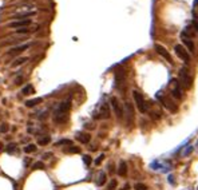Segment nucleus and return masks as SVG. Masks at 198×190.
<instances>
[{
	"label": "nucleus",
	"mask_w": 198,
	"mask_h": 190,
	"mask_svg": "<svg viewBox=\"0 0 198 190\" xmlns=\"http://www.w3.org/2000/svg\"><path fill=\"white\" fill-rule=\"evenodd\" d=\"M27 48H28V44L20 46V47H18V48H14V50H11V52H10V54H16V52H19V51H23V50H27Z\"/></svg>",
	"instance_id": "4be33fe9"
},
{
	"label": "nucleus",
	"mask_w": 198,
	"mask_h": 190,
	"mask_svg": "<svg viewBox=\"0 0 198 190\" xmlns=\"http://www.w3.org/2000/svg\"><path fill=\"white\" fill-rule=\"evenodd\" d=\"M135 190H146V185H143V183H135Z\"/></svg>",
	"instance_id": "a878e982"
},
{
	"label": "nucleus",
	"mask_w": 198,
	"mask_h": 190,
	"mask_svg": "<svg viewBox=\"0 0 198 190\" xmlns=\"http://www.w3.org/2000/svg\"><path fill=\"white\" fill-rule=\"evenodd\" d=\"M179 79H181V83L184 87H190L191 83H193V78L189 74V71L186 68H181V72H179Z\"/></svg>",
	"instance_id": "39448f33"
},
{
	"label": "nucleus",
	"mask_w": 198,
	"mask_h": 190,
	"mask_svg": "<svg viewBox=\"0 0 198 190\" xmlns=\"http://www.w3.org/2000/svg\"><path fill=\"white\" fill-rule=\"evenodd\" d=\"M133 96H134V101H135V105H137L138 110L141 111L142 114H145L147 111V105H146V102H145L143 95L135 90V91H133Z\"/></svg>",
	"instance_id": "f03ea898"
},
{
	"label": "nucleus",
	"mask_w": 198,
	"mask_h": 190,
	"mask_svg": "<svg viewBox=\"0 0 198 190\" xmlns=\"http://www.w3.org/2000/svg\"><path fill=\"white\" fill-rule=\"evenodd\" d=\"M193 27H194V30H196V34H198V21L197 20H193Z\"/></svg>",
	"instance_id": "2f4dec72"
},
{
	"label": "nucleus",
	"mask_w": 198,
	"mask_h": 190,
	"mask_svg": "<svg viewBox=\"0 0 198 190\" xmlns=\"http://www.w3.org/2000/svg\"><path fill=\"white\" fill-rule=\"evenodd\" d=\"M21 92H23V95H31V94H34V87H32V85L24 86L23 90H21Z\"/></svg>",
	"instance_id": "a211bd4d"
},
{
	"label": "nucleus",
	"mask_w": 198,
	"mask_h": 190,
	"mask_svg": "<svg viewBox=\"0 0 198 190\" xmlns=\"http://www.w3.org/2000/svg\"><path fill=\"white\" fill-rule=\"evenodd\" d=\"M194 14H198V0H196V8H194Z\"/></svg>",
	"instance_id": "72a5a7b5"
},
{
	"label": "nucleus",
	"mask_w": 198,
	"mask_h": 190,
	"mask_svg": "<svg viewBox=\"0 0 198 190\" xmlns=\"http://www.w3.org/2000/svg\"><path fill=\"white\" fill-rule=\"evenodd\" d=\"M15 150H16V145L15 143H11V145L7 146V153H14Z\"/></svg>",
	"instance_id": "393cba45"
},
{
	"label": "nucleus",
	"mask_w": 198,
	"mask_h": 190,
	"mask_svg": "<svg viewBox=\"0 0 198 190\" xmlns=\"http://www.w3.org/2000/svg\"><path fill=\"white\" fill-rule=\"evenodd\" d=\"M20 82H23V78H21V76H19L16 79V85H20Z\"/></svg>",
	"instance_id": "f704fd0d"
},
{
	"label": "nucleus",
	"mask_w": 198,
	"mask_h": 190,
	"mask_svg": "<svg viewBox=\"0 0 198 190\" xmlns=\"http://www.w3.org/2000/svg\"><path fill=\"white\" fill-rule=\"evenodd\" d=\"M31 24V20L30 19H21V20H16V21H12L10 24L11 27L14 28H23V27H27Z\"/></svg>",
	"instance_id": "9b49d317"
},
{
	"label": "nucleus",
	"mask_w": 198,
	"mask_h": 190,
	"mask_svg": "<svg viewBox=\"0 0 198 190\" xmlns=\"http://www.w3.org/2000/svg\"><path fill=\"white\" fill-rule=\"evenodd\" d=\"M181 40H182V43H184L185 48H187V51H190L191 54H194V52H196V46H194L193 40H191V38H189V36L185 32L181 34Z\"/></svg>",
	"instance_id": "0eeeda50"
},
{
	"label": "nucleus",
	"mask_w": 198,
	"mask_h": 190,
	"mask_svg": "<svg viewBox=\"0 0 198 190\" xmlns=\"http://www.w3.org/2000/svg\"><path fill=\"white\" fill-rule=\"evenodd\" d=\"M171 95L174 98H177L178 101H181L184 98V91H182V86L178 80H173V85H171Z\"/></svg>",
	"instance_id": "423d86ee"
},
{
	"label": "nucleus",
	"mask_w": 198,
	"mask_h": 190,
	"mask_svg": "<svg viewBox=\"0 0 198 190\" xmlns=\"http://www.w3.org/2000/svg\"><path fill=\"white\" fill-rule=\"evenodd\" d=\"M103 159H104V155L101 154V155H99V157L97 158V159H95V165H97V166H98V165H101V162L103 161Z\"/></svg>",
	"instance_id": "c85d7f7f"
},
{
	"label": "nucleus",
	"mask_w": 198,
	"mask_h": 190,
	"mask_svg": "<svg viewBox=\"0 0 198 190\" xmlns=\"http://www.w3.org/2000/svg\"><path fill=\"white\" fill-rule=\"evenodd\" d=\"M174 51H175V55L181 59V60H184L185 63H189L190 62V54L187 52V50L184 47V46L181 44H177L174 47Z\"/></svg>",
	"instance_id": "20e7f679"
},
{
	"label": "nucleus",
	"mask_w": 198,
	"mask_h": 190,
	"mask_svg": "<svg viewBox=\"0 0 198 190\" xmlns=\"http://www.w3.org/2000/svg\"><path fill=\"white\" fill-rule=\"evenodd\" d=\"M27 60H28V58H19V59H16V60H15L14 66H20V64L26 63Z\"/></svg>",
	"instance_id": "b1692460"
},
{
	"label": "nucleus",
	"mask_w": 198,
	"mask_h": 190,
	"mask_svg": "<svg viewBox=\"0 0 198 190\" xmlns=\"http://www.w3.org/2000/svg\"><path fill=\"white\" fill-rule=\"evenodd\" d=\"M83 162L88 166V165L91 163V157H90V155H83Z\"/></svg>",
	"instance_id": "bb28decb"
},
{
	"label": "nucleus",
	"mask_w": 198,
	"mask_h": 190,
	"mask_svg": "<svg viewBox=\"0 0 198 190\" xmlns=\"http://www.w3.org/2000/svg\"><path fill=\"white\" fill-rule=\"evenodd\" d=\"M169 182L171 183V185H174V177L173 176H169Z\"/></svg>",
	"instance_id": "473e14b6"
},
{
	"label": "nucleus",
	"mask_w": 198,
	"mask_h": 190,
	"mask_svg": "<svg viewBox=\"0 0 198 190\" xmlns=\"http://www.w3.org/2000/svg\"><path fill=\"white\" fill-rule=\"evenodd\" d=\"M117 185H118V182H117V179H111L109 186H107V190H115Z\"/></svg>",
	"instance_id": "5701e85b"
},
{
	"label": "nucleus",
	"mask_w": 198,
	"mask_h": 190,
	"mask_svg": "<svg viewBox=\"0 0 198 190\" xmlns=\"http://www.w3.org/2000/svg\"><path fill=\"white\" fill-rule=\"evenodd\" d=\"M95 118H102V119H109L110 118V106L107 103H103L101 105V107H99L97 115H94Z\"/></svg>",
	"instance_id": "6e6552de"
},
{
	"label": "nucleus",
	"mask_w": 198,
	"mask_h": 190,
	"mask_svg": "<svg viewBox=\"0 0 198 190\" xmlns=\"http://www.w3.org/2000/svg\"><path fill=\"white\" fill-rule=\"evenodd\" d=\"M76 139L80 142V143H88L90 139H91V135H90L88 133H78V137H76Z\"/></svg>",
	"instance_id": "f8f14e48"
},
{
	"label": "nucleus",
	"mask_w": 198,
	"mask_h": 190,
	"mask_svg": "<svg viewBox=\"0 0 198 190\" xmlns=\"http://www.w3.org/2000/svg\"><path fill=\"white\" fill-rule=\"evenodd\" d=\"M63 151H64V153H69V154H78V153H80V147H76V146L70 145L69 147L64 149Z\"/></svg>",
	"instance_id": "2eb2a0df"
},
{
	"label": "nucleus",
	"mask_w": 198,
	"mask_h": 190,
	"mask_svg": "<svg viewBox=\"0 0 198 190\" xmlns=\"http://www.w3.org/2000/svg\"><path fill=\"white\" fill-rule=\"evenodd\" d=\"M16 32H18V34H28V32H30V30L27 28V27H23V28L16 30Z\"/></svg>",
	"instance_id": "cd10ccee"
},
{
	"label": "nucleus",
	"mask_w": 198,
	"mask_h": 190,
	"mask_svg": "<svg viewBox=\"0 0 198 190\" xmlns=\"http://www.w3.org/2000/svg\"><path fill=\"white\" fill-rule=\"evenodd\" d=\"M36 150H38V147H36V145H34V143H30V145H27L26 147H24V153H27V154L35 153Z\"/></svg>",
	"instance_id": "f3484780"
},
{
	"label": "nucleus",
	"mask_w": 198,
	"mask_h": 190,
	"mask_svg": "<svg viewBox=\"0 0 198 190\" xmlns=\"http://www.w3.org/2000/svg\"><path fill=\"white\" fill-rule=\"evenodd\" d=\"M0 149H3V143L2 142H0Z\"/></svg>",
	"instance_id": "c9c22d12"
},
{
	"label": "nucleus",
	"mask_w": 198,
	"mask_h": 190,
	"mask_svg": "<svg viewBox=\"0 0 198 190\" xmlns=\"http://www.w3.org/2000/svg\"><path fill=\"white\" fill-rule=\"evenodd\" d=\"M43 102V98H34V99H30V101L26 102V106L27 107H35L36 105H40Z\"/></svg>",
	"instance_id": "4468645a"
},
{
	"label": "nucleus",
	"mask_w": 198,
	"mask_h": 190,
	"mask_svg": "<svg viewBox=\"0 0 198 190\" xmlns=\"http://www.w3.org/2000/svg\"><path fill=\"white\" fill-rule=\"evenodd\" d=\"M154 48H155V51L158 52V54H159L163 59H166V60H168L169 63H171V64L174 63V62H173L171 55L169 54V51H168V50H166L165 47H163V46H161V44H155V46H154Z\"/></svg>",
	"instance_id": "1a4fd4ad"
},
{
	"label": "nucleus",
	"mask_w": 198,
	"mask_h": 190,
	"mask_svg": "<svg viewBox=\"0 0 198 190\" xmlns=\"http://www.w3.org/2000/svg\"><path fill=\"white\" fill-rule=\"evenodd\" d=\"M50 142H51V138H50L48 135L42 137V138H39V141H38V143H39L40 146H46V145H48Z\"/></svg>",
	"instance_id": "6ab92c4d"
},
{
	"label": "nucleus",
	"mask_w": 198,
	"mask_h": 190,
	"mask_svg": "<svg viewBox=\"0 0 198 190\" xmlns=\"http://www.w3.org/2000/svg\"><path fill=\"white\" fill-rule=\"evenodd\" d=\"M106 183V173H99V176H98V181H97V185L98 186H102V185H104Z\"/></svg>",
	"instance_id": "dca6fc26"
},
{
	"label": "nucleus",
	"mask_w": 198,
	"mask_h": 190,
	"mask_svg": "<svg viewBox=\"0 0 198 190\" xmlns=\"http://www.w3.org/2000/svg\"><path fill=\"white\" fill-rule=\"evenodd\" d=\"M157 98H158V101H161V103L165 106L170 113H175V111H177V105H174V102H173L171 99H169L168 96H165L162 92H158Z\"/></svg>",
	"instance_id": "7ed1b4c3"
},
{
	"label": "nucleus",
	"mask_w": 198,
	"mask_h": 190,
	"mask_svg": "<svg viewBox=\"0 0 198 190\" xmlns=\"http://www.w3.org/2000/svg\"><path fill=\"white\" fill-rule=\"evenodd\" d=\"M118 174L120 177H126L127 176V165H126V162H120L119 163V167H118Z\"/></svg>",
	"instance_id": "ddd939ff"
},
{
	"label": "nucleus",
	"mask_w": 198,
	"mask_h": 190,
	"mask_svg": "<svg viewBox=\"0 0 198 190\" xmlns=\"http://www.w3.org/2000/svg\"><path fill=\"white\" fill-rule=\"evenodd\" d=\"M71 108V101L67 99V101L62 102V103L56 107V110L54 111V121L56 123H64L67 119H69V113Z\"/></svg>",
	"instance_id": "f257e3e1"
},
{
	"label": "nucleus",
	"mask_w": 198,
	"mask_h": 190,
	"mask_svg": "<svg viewBox=\"0 0 198 190\" xmlns=\"http://www.w3.org/2000/svg\"><path fill=\"white\" fill-rule=\"evenodd\" d=\"M70 145H72V142L70 139H60V141L55 143V146H70Z\"/></svg>",
	"instance_id": "aec40b11"
},
{
	"label": "nucleus",
	"mask_w": 198,
	"mask_h": 190,
	"mask_svg": "<svg viewBox=\"0 0 198 190\" xmlns=\"http://www.w3.org/2000/svg\"><path fill=\"white\" fill-rule=\"evenodd\" d=\"M50 157H52V153H44L43 154V159H50Z\"/></svg>",
	"instance_id": "7c9ffc66"
},
{
	"label": "nucleus",
	"mask_w": 198,
	"mask_h": 190,
	"mask_svg": "<svg viewBox=\"0 0 198 190\" xmlns=\"http://www.w3.org/2000/svg\"><path fill=\"white\" fill-rule=\"evenodd\" d=\"M111 106H113L114 111H115L117 118H118V119H122V117H123V110H122V107H120L118 99H117V98H111Z\"/></svg>",
	"instance_id": "9d476101"
},
{
	"label": "nucleus",
	"mask_w": 198,
	"mask_h": 190,
	"mask_svg": "<svg viewBox=\"0 0 198 190\" xmlns=\"http://www.w3.org/2000/svg\"><path fill=\"white\" fill-rule=\"evenodd\" d=\"M0 131H2V133H7L8 131V126H7V124L3 123L2 126H0Z\"/></svg>",
	"instance_id": "c756f323"
},
{
	"label": "nucleus",
	"mask_w": 198,
	"mask_h": 190,
	"mask_svg": "<svg viewBox=\"0 0 198 190\" xmlns=\"http://www.w3.org/2000/svg\"><path fill=\"white\" fill-rule=\"evenodd\" d=\"M32 169L34 170H42V169H44V163L43 162H35V163L32 165Z\"/></svg>",
	"instance_id": "412c9836"
}]
</instances>
